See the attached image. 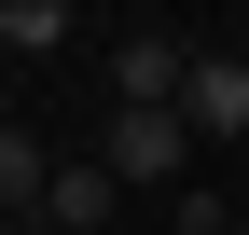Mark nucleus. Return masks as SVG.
Masks as SVG:
<instances>
[{"mask_svg": "<svg viewBox=\"0 0 249 235\" xmlns=\"http://www.w3.org/2000/svg\"><path fill=\"white\" fill-rule=\"evenodd\" d=\"M97 166H111L124 194H152V180L194 166V125H180V111H111V125H97Z\"/></svg>", "mask_w": 249, "mask_h": 235, "instance_id": "f257e3e1", "label": "nucleus"}, {"mask_svg": "<svg viewBox=\"0 0 249 235\" xmlns=\"http://www.w3.org/2000/svg\"><path fill=\"white\" fill-rule=\"evenodd\" d=\"M180 83H194V55H180L166 28H139V42H111V111H180Z\"/></svg>", "mask_w": 249, "mask_h": 235, "instance_id": "f03ea898", "label": "nucleus"}, {"mask_svg": "<svg viewBox=\"0 0 249 235\" xmlns=\"http://www.w3.org/2000/svg\"><path fill=\"white\" fill-rule=\"evenodd\" d=\"M180 125H194V138H249V55H194Z\"/></svg>", "mask_w": 249, "mask_h": 235, "instance_id": "7ed1b4c3", "label": "nucleus"}, {"mask_svg": "<svg viewBox=\"0 0 249 235\" xmlns=\"http://www.w3.org/2000/svg\"><path fill=\"white\" fill-rule=\"evenodd\" d=\"M111 194H124V180H111L97 152H55V180H42V208H28V221H55V235H97V221H111Z\"/></svg>", "mask_w": 249, "mask_h": 235, "instance_id": "20e7f679", "label": "nucleus"}, {"mask_svg": "<svg viewBox=\"0 0 249 235\" xmlns=\"http://www.w3.org/2000/svg\"><path fill=\"white\" fill-rule=\"evenodd\" d=\"M42 180H55V138H42V125H14V111H0V208L28 221V208H42Z\"/></svg>", "mask_w": 249, "mask_h": 235, "instance_id": "39448f33", "label": "nucleus"}, {"mask_svg": "<svg viewBox=\"0 0 249 235\" xmlns=\"http://www.w3.org/2000/svg\"><path fill=\"white\" fill-rule=\"evenodd\" d=\"M0 42H14V55H55V42H70V0H0Z\"/></svg>", "mask_w": 249, "mask_h": 235, "instance_id": "423d86ee", "label": "nucleus"}, {"mask_svg": "<svg viewBox=\"0 0 249 235\" xmlns=\"http://www.w3.org/2000/svg\"><path fill=\"white\" fill-rule=\"evenodd\" d=\"M0 235H28V221H14V208H0Z\"/></svg>", "mask_w": 249, "mask_h": 235, "instance_id": "0eeeda50", "label": "nucleus"}]
</instances>
